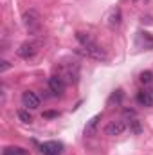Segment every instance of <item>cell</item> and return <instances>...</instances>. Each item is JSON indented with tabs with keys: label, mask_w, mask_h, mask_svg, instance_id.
Instances as JSON below:
<instances>
[{
	"label": "cell",
	"mask_w": 153,
	"mask_h": 155,
	"mask_svg": "<svg viewBox=\"0 0 153 155\" xmlns=\"http://www.w3.org/2000/svg\"><path fill=\"white\" fill-rule=\"evenodd\" d=\"M76 40L79 41V45L83 47V52H85L86 56H90V58H94V60H97V61H106V60H108L106 51H105L99 43H96L94 40L90 38L88 33H81V31H77L76 33Z\"/></svg>",
	"instance_id": "obj_1"
},
{
	"label": "cell",
	"mask_w": 153,
	"mask_h": 155,
	"mask_svg": "<svg viewBox=\"0 0 153 155\" xmlns=\"http://www.w3.org/2000/svg\"><path fill=\"white\" fill-rule=\"evenodd\" d=\"M22 22H24V27L27 29L29 35H38L41 29V16L36 9H27L22 15Z\"/></svg>",
	"instance_id": "obj_2"
},
{
	"label": "cell",
	"mask_w": 153,
	"mask_h": 155,
	"mask_svg": "<svg viewBox=\"0 0 153 155\" xmlns=\"http://www.w3.org/2000/svg\"><path fill=\"white\" fill-rule=\"evenodd\" d=\"M38 47H40V43L38 41H24L20 47H18V56L22 58V60H31V58H34L36 56V52H38Z\"/></svg>",
	"instance_id": "obj_3"
},
{
	"label": "cell",
	"mask_w": 153,
	"mask_h": 155,
	"mask_svg": "<svg viewBox=\"0 0 153 155\" xmlns=\"http://www.w3.org/2000/svg\"><path fill=\"white\" fill-rule=\"evenodd\" d=\"M126 130V123L122 119H115V121H110L105 128V134L110 135V137H117V135H122Z\"/></svg>",
	"instance_id": "obj_4"
},
{
	"label": "cell",
	"mask_w": 153,
	"mask_h": 155,
	"mask_svg": "<svg viewBox=\"0 0 153 155\" xmlns=\"http://www.w3.org/2000/svg\"><path fill=\"white\" fill-rule=\"evenodd\" d=\"M22 103H24V107H25L27 110H36L40 107V97L36 96V92L25 90V92L22 94Z\"/></svg>",
	"instance_id": "obj_5"
},
{
	"label": "cell",
	"mask_w": 153,
	"mask_h": 155,
	"mask_svg": "<svg viewBox=\"0 0 153 155\" xmlns=\"http://www.w3.org/2000/svg\"><path fill=\"white\" fill-rule=\"evenodd\" d=\"M49 90L54 96H63L65 92V81L61 76H50L49 78Z\"/></svg>",
	"instance_id": "obj_6"
},
{
	"label": "cell",
	"mask_w": 153,
	"mask_h": 155,
	"mask_svg": "<svg viewBox=\"0 0 153 155\" xmlns=\"http://www.w3.org/2000/svg\"><path fill=\"white\" fill-rule=\"evenodd\" d=\"M40 152L43 155H61L63 144L61 143H56V141H49V143H43L40 146Z\"/></svg>",
	"instance_id": "obj_7"
},
{
	"label": "cell",
	"mask_w": 153,
	"mask_h": 155,
	"mask_svg": "<svg viewBox=\"0 0 153 155\" xmlns=\"http://www.w3.org/2000/svg\"><path fill=\"white\" fill-rule=\"evenodd\" d=\"M137 103L141 107H153V88H142L137 92Z\"/></svg>",
	"instance_id": "obj_8"
},
{
	"label": "cell",
	"mask_w": 153,
	"mask_h": 155,
	"mask_svg": "<svg viewBox=\"0 0 153 155\" xmlns=\"http://www.w3.org/2000/svg\"><path fill=\"white\" fill-rule=\"evenodd\" d=\"M121 22H122V11H121V7H115L108 16V25H110V29H115L121 25Z\"/></svg>",
	"instance_id": "obj_9"
},
{
	"label": "cell",
	"mask_w": 153,
	"mask_h": 155,
	"mask_svg": "<svg viewBox=\"0 0 153 155\" xmlns=\"http://www.w3.org/2000/svg\"><path fill=\"white\" fill-rule=\"evenodd\" d=\"M101 119H103V114H96V116L92 117L86 123V126H85V135H94L96 134V128H97V124H99Z\"/></svg>",
	"instance_id": "obj_10"
},
{
	"label": "cell",
	"mask_w": 153,
	"mask_h": 155,
	"mask_svg": "<svg viewBox=\"0 0 153 155\" xmlns=\"http://www.w3.org/2000/svg\"><path fill=\"white\" fill-rule=\"evenodd\" d=\"M139 38L142 40V45H144V49H153V38L150 33H146V31H141L139 33Z\"/></svg>",
	"instance_id": "obj_11"
},
{
	"label": "cell",
	"mask_w": 153,
	"mask_h": 155,
	"mask_svg": "<svg viewBox=\"0 0 153 155\" xmlns=\"http://www.w3.org/2000/svg\"><path fill=\"white\" fill-rule=\"evenodd\" d=\"M2 155H27V152L20 146H7Z\"/></svg>",
	"instance_id": "obj_12"
},
{
	"label": "cell",
	"mask_w": 153,
	"mask_h": 155,
	"mask_svg": "<svg viewBox=\"0 0 153 155\" xmlns=\"http://www.w3.org/2000/svg\"><path fill=\"white\" fill-rule=\"evenodd\" d=\"M122 97H124V96H122V90H115L114 94H112V96H110V99H108V105H121V103H122Z\"/></svg>",
	"instance_id": "obj_13"
},
{
	"label": "cell",
	"mask_w": 153,
	"mask_h": 155,
	"mask_svg": "<svg viewBox=\"0 0 153 155\" xmlns=\"http://www.w3.org/2000/svg\"><path fill=\"white\" fill-rule=\"evenodd\" d=\"M16 116H18V119H20L22 123H31V121H33V116L29 114V110H27V108L18 110V112H16Z\"/></svg>",
	"instance_id": "obj_14"
},
{
	"label": "cell",
	"mask_w": 153,
	"mask_h": 155,
	"mask_svg": "<svg viewBox=\"0 0 153 155\" xmlns=\"http://www.w3.org/2000/svg\"><path fill=\"white\" fill-rule=\"evenodd\" d=\"M130 130L133 132V134H141L142 132V126H141V121L139 119H130Z\"/></svg>",
	"instance_id": "obj_15"
},
{
	"label": "cell",
	"mask_w": 153,
	"mask_h": 155,
	"mask_svg": "<svg viewBox=\"0 0 153 155\" xmlns=\"http://www.w3.org/2000/svg\"><path fill=\"white\" fill-rule=\"evenodd\" d=\"M139 79H141V83L148 85V83H151V81H153V72H151V71H144V72H141Z\"/></svg>",
	"instance_id": "obj_16"
},
{
	"label": "cell",
	"mask_w": 153,
	"mask_h": 155,
	"mask_svg": "<svg viewBox=\"0 0 153 155\" xmlns=\"http://www.w3.org/2000/svg\"><path fill=\"white\" fill-rule=\"evenodd\" d=\"M58 116V112H45L43 114V117H56Z\"/></svg>",
	"instance_id": "obj_17"
},
{
	"label": "cell",
	"mask_w": 153,
	"mask_h": 155,
	"mask_svg": "<svg viewBox=\"0 0 153 155\" xmlns=\"http://www.w3.org/2000/svg\"><path fill=\"white\" fill-rule=\"evenodd\" d=\"M2 63H4V65H2V72H4V71L9 69V61H2Z\"/></svg>",
	"instance_id": "obj_18"
},
{
	"label": "cell",
	"mask_w": 153,
	"mask_h": 155,
	"mask_svg": "<svg viewBox=\"0 0 153 155\" xmlns=\"http://www.w3.org/2000/svg\"><path fill=\"white\" fill-rule=\"evenodd\" d=\"M132 2H144V0H132Z\"/></svg>",
	"instance_id": "obj_19"
}]
</instances>
